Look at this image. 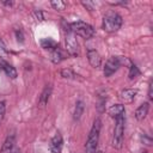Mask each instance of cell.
<instances>
[{
  "mask_svg": "<svg viewBox=\"0 0 153 153\" xmlns=\"http://www.w3.org/2000/svg\"><path fill=\"white\" fill-rule=\"evenodd\" d=\"M50 94H51V86H50V85H47V86L43 88V91H42V93H41V96H39L38 106H41V108L45 106L47 103H48V100H49V98H50Z\"/></svg>",
  "mask_w": 153,
  "mask_h": 153,
  "instance_id": "obj_11",
  "label": "cell"
},
{
  "mask_svg": "<svg viewBox=\"0 0 153 153\" xmlns=\"http://www.w3.org/2000/svg\"><path fill=\"white\" fill-rule=\"evenodd\" d=\"M11 153H20V151H19V148H13L11 151Z\"/></svg>",
  "mask_w": 153,
  "mask_h": 153,
  "instance_id": "obj_29",
  "label": "cell"
},
{
  "mask_svg": "<svg viewBox=\"0 0 153 153\" xmlns=\"http://www.w3.org/2000/svg\"><path fill=\"white\" fill-rule=\"evenodd\" d=\"M35 17H36L37 20H43V14H42L41 11H36L35 12Z\"/></svg>",
  "mask_w": 153,
  "mask_h": 153,
  "instance_id": "obj_26",
  "label": "cell"
},
{
  "mask_svg": "<svg viewBox=\"0 0 153 153\" xmlns=\"http://www.w3.org/2000/svg\"><path fill=\"white\" fill-rule=\"evenodd\" d=\"M7 57H8V51H7V48H6V45L4 44V42L0 39V60L5 61Z\"/></svg>",
  "mask_w": 153,
  "mask_h": 153,
  "instance_id": "obj_21",
  "label": "cell"
},
{
  "mask_svg": "<svg viewBox=\"0 0 153 153\" xmlns=\"http://www.w3.org/2000/svg\"><path fill=\"white\" fill-rule=\"evenodd\" d=\"M139 75H140V71H139V68L136 67V65L131 63L130 67H129V74H128L129 79L133 80V79H135V78L139 76Z\"/></svg>",
  "mask_w": 153,
  "mask_h": 153,
  "instance_id": "obj_19",
  "label": "cell"
},
{
  "mask_svg": "<svg viewBox=\"0 0 153 153\" xmlns=\"http://www.w3.org/2000/svg\"><path fill=\"white\" fill-rule=\"evenodd\" d=\"M81 4H82L86 8H88V11H93V10H94V6H96V4H94V2H90V1H86V2H85V1H82Z\"/></svg>",
  "mask_w": 153,
  "mask_h": 153,
  "instance_id": "obj_24",
  "label": "cell"
},
{
  "mask_svg": "<svg viewBox=\"0 0 153 153\" xmlns=\"http://www.w3.org/2000/svg\"><path fill=\"white\" fill-rule=\"evenodd\" d=\"M14 142H16V135L13 133L8 134L7 137L5 139L4 143H2L0 153H11V151L14 148Z\"/></svg>",
  "mask_w": 153,
  "mask_h": 153,
  "instance_id": "obj_10",
  "label": "cell"
},
{
  "mask_svg": "<svg viewBox=\"0 0 153 153\" xmlns=\"http://www.w3.org/2000/svg\"><path fill=\"white\" fill-rule=\"evenodd\" d=\"M126 62V59L123 60L122 56H111L106 62H105V66H104V69H103V73H104V76L109 78L120 67L121 65Z\"/></svg>",
  "mask_w": 153,
  "mask_h": 153,
  "instance_id": "obj_6",
  "label": "cell"
},
{
  "mask_svg": "<svg viewBox=\"0 0 153 153\" xmlns=\"http://www.w3.org/2000/svg\"><path fill=\"white\" fill-rule=\"evenodd\" d=\"M65 59H66V57H65V54L62 53L61 49H59V47L50 51V60H51L54 63H60V62H61L62 60H65Z\"/></svg>",
  "mask_w": 153,
  "mask_h": 153,
  "instance_id": "obj_15",
  "label": "cell"
},
{
  "mask_svg": "<svg viewBox=\"0 0 153 153\" xmlns=\"http://www.w3.org/2000/svg\"><path fill=\"white\" fill-rule=\"evenodd\" d=\"M123 133H124V115L116 118L114 134H112V146L117 149L122 147L123 143Z\"/></svg>",
  "mask_w": 153,
  "mask_h": 153,
  "instance_id": "obj_5",
  "label": "cell"
},
{
  "mask_svg": "<svg viewBox=\"0 0 153 153\" xmlns=\"http://www.w3.org/2000/svg\"><path fill=\"white\" fill-rule=\"evenodd\" d=\"M63 30H65V42H66L67 54L71 56H78L79 55V43L76 41V36L69 29V24H67Z\"/></svg>",
  "mask_w": 153,
  "mask_h": 153,
  "instance_id": "obj_4",
  "label": "cell"
},
{
  "mask_svg": "<svg viewBox=\"0 0 153 153\" xmlns=\"http://www.w3.org/2000/svg\"><path fill=\"white\" fill-rule=\"evenodd\" d=\"M148 110H149V104H148L147 102L142 103V104H141V105L135 110V114H134L135 118H136L137 121H142V120L147 116Z\"/></svg>",
  "mask_w": 153,
  "mask_h": 153,
  "instance_id": "obj_12",
  "label": "cell"
},
{
  "mask_svg": "<svg viewBox=\"0 0 153 153\" xmlns=\"http://www.w3.org/2000/svg\"><path fill=\"white\" fill-rule=\"evenodd\" d=\"M62 146H63V140H62V135L60 133H57L50 141V152L51 153H61L62 151Z\"/></svg>",
  "mask_w": 153,
  "mask_h": 153,
  "instance_id": "obj_9",
  "label": "cell"
},
{
  "mask_svg": "<svg viewBox=\"0 0 153 153\" xmlns=\"http://www.w3.org/2000/svg\"><path fill=\"white\" fill-rule=\"evenodd\" d=\"M148 98H149V100L153 99V94H152V81H149V84H148Z\"/></svg>",
  "mask_w": 153,
  "mask_h": 153,
  "instance_id": "obj_25",
  "label": "cell"
},
{
  "mask_svg": "<svg viewBox=\"0 0 153 153\" xmlns=\"http://www.w3.org/2000/svg\"><path fill=\"white\" fill-rule=\"evenodd\" d=\"M16 36H17V39H18V42H23L24 39H23V35H22V31H16Z\"/></svg>",
  "mask_w": 153,
  "mask_h": 153,
  "instance_id": "obj_27",
  "label": "cell"
},
{
  "mask_svg": "<svg viewBox=\"0 0 153 153\" xmlns=\"http://www.w3.org/2000/svg\"><path fill=\"white\" fill-rule=\"evenodd\" d=\"M61 76H63L66 79H76L79 75L71 68H63V69H61Z\"/></svg>",
  "mask_w": 153,
  "mask_h": 153,
  "instance_id": "obj_18",
  "label": "cell"
},
{
  "mask_svg": "<svg viewBox=\"0 0 153 153\" xmlns=\"http://www.w3.org/2000/svg\"><path fill=\"white\" fill-rule=\"evenodd\" d=\"M84 109H85V105H84V102L82 100H78L75 103V109H74V114H73V118L74 121H79L81 118V115L84 112Z\"/></svg>",
  "mask_w": 153,
  "mask_h": 153,
  "instance_id": "obj_16",
  "label": "cell"
},
{
  "mask_svg": "<svg viewBox=\"0 0 153 153\" xmlns=\"http://www.w3.org/2000/svg\"><path fill=\"white\" fill-rule=\"evenodd\" d=\"M5 111H6V103H5L4 100H1V102H0V123H1V121L4 120Z\"/></svg>",
  "mask_w": 153,
  "mask_h": 153,
  "instance_id": "obj_23",
  "label": "cell"
},
{
  "mask_svg": "<svg viewBox=\"0 0 153 153\" xmlns=\"http://www.w3.org/2000/svg\"><path fill=\"white\" fill-rule=\"evenodd\" d=\"M100 128H102V121H100V118H96L93 122V126L90 130L87 141L85 143V153H96L97 152Z\"/></svg>",
  "mask_w": 153,
  "mask_h": 153,
  "instance_id": "obj_1",
  "label": "cell"
},
{
  "mask_svg": "<svg viewBox=\"0 0 153 153\" xmlns=\"http://www.w3.org/2000/svg\"><path fill=\"white\" fill-rule=\"evenodd\" d=\"M41 45H42V48L48 49V50H50V51L54 50L55 48H57V43H56L55 41H53L51 38H44V39H42Z\"/></svg>",
  "mask_w": 153,
  "mask_h": 153,
  "instance_id": "obj_17",
  "label": "cell"
},
{
  "mask_svg": "<svg viewBox=\"0 0 153 153\" xmlns=\"http://www.w3.org/2000/svg\"><path fill=\"white\" fill-rule=\"evenodd\" d=\"M50 5H51V7H53L54 10H56V11H63V10L66 8V6H67V4H66L65 1H61V0L51 1Z\"/></svg>",
  "mask_w": 153,
  "mask_h": 153,
  "instance_id": "obj_20",
  "label": "cell"
},
{
  "mask_svg": "<svg viewBox=\"0 0 153 153\" xmlns=\"http://www.w3.org/2000/svg\"><path fill=\"white\" fill-rule=\"evenodd\" d=\"M0 63H1V67H2V69L5 71V73H6V75L7 76H10V78H12V79H16L17 78V71H16V68L12 66V65H10L8 62H6V61H0Z\"/></svg>",
  "mask_w": 153,
  "mask_h": 153,
  "instance_id": "obj_14",
  "label": "cell"
},
{
  "mask_svg": "<svg viewBox=\"0 0 153 153\" xmlns=\"http://www.w3.org/2000/svg\"><path fill=\"white\" fill-rule=\"evenodd\" d=\"M124 111H126V110H124V106H123L122 104H115V105L110 106L109 110H108L109 115H110L111 117H115V118H117V117L124 115Z\"/></svg>",
  "mask_w": 153,
  "mask_h": 153,
  "instance_id": "obj_13",
  "label": "cell"
},
{
  "mask_svg": "<svg viewBox=\"0 0 153 153\" xmlns=\"http://www.w3.org/2000/svg\"><path fill=\"white\" fill-rule=\"evenodd\" d=\"M122 17L115 12V11H109L105 13V16L103 17V23H102V27L104 31L106 32H116L121 29L122 26Z\"/></svg>",
  "mask_w": 153,
  "mask_h": 153,
  "instance_id": "obj_2",
  "label": "cell"
},
{
  "mask_svg": "<svg viewBox=\"0 0 153 153\" xmlns=\"http://www.w3.org/2000/svg\"><path fill=\"white\" fill-rule=\"evenodd\" d=\"M141 141H142V143L146 145V146H151V145H152V137H151L149 135H147V134H143V135L141 136Z\"/></svg>",
  "mask_w": 153,
  "mask_h": 153,
  "instance_id": "obj_22",
  "label": "cell"
},
{
  "mask_svg": "<svg viewBox=\"0 0 153 153\" xmlns=\"http://www.w3.org/2000/svg\"><path fill=\"white\" fill-rule=\"evenodd\" d=\"M96 153H104V152H103V151H97Z\"/></svg>",
  "mask_w": 153,
  "mask_h": 153,
  "instance_id": "obj_30",
  "label": "cell"
},
{
  "mask_svg": "<svg viewBox=\"0 0 153 153\" xmlns=\"http://www.w3.org/2000/svg\"><path fill=\"white\" fill-rule=\"evenodd\" d=\"M69 29L72 30V32L76 36H80L85 39H90L94 36L96 31L93 29V26H91L90 24L82 22V20H76L69 24Z\"/></svg>",
  "mask_w": 153,
  "mask_h": 153,
  "instance_id": "obj_3",
  "label": "cell"
},
{
  "mask_svg": "<svg viewBox=\"0 0 153 153\" xmlns=\"http://www.w3.org/2000/svg\"><path fill=\"white\" fill-rule=\"evenodd\" d=\"M2 4H4V5H6V6H12V5H13V2H12V1H2Z\"/></svg>",
  "mask_w": 153,
  "mask_h": 153,
  "instance_id": "obj_28",
  "label": "cell"
},
{
  "mask_svg": "<svg viewBox=\"0 0 153 153\" xmlns=\"http://www.w3.org/2000/svg\"><path fill=\"white\" fill-rule=\"evenodd\" d=\"M87 60H88L90 65H91L93 68H98V67H100V65H102L100 55H99V53H98L96 49H88V50H87Z\"/></svg>",
  "mask_w": 153,
  "mask_h": 153,
  "instance_id": "obj_8",
  "label": "cell"
},
{
  "mask_svg": "<svg viewBox=\"0 0 153 153\" xmlns=\"http://www.w3.org/2000/svg\"><path fill=\"white\" fill-rule=\"evenodd\" d=\"M136 94H137V90L136 88H126V90H122L121 91L120 99L122 100V103L129 104V103H131L135 99Z\"/></svg>",
  "mask_w": 153,
  "mask_h": 153,
  "instance_id": "obj_7",
  "label": "cell"
}]
</instances>
